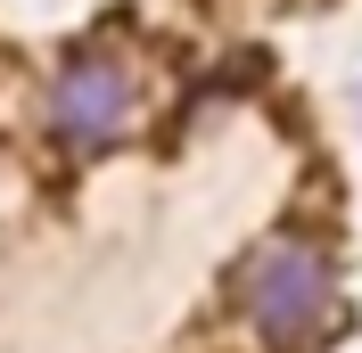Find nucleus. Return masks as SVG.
I'll list each match as a JSON object with an SVG mask.
<instances>
[{
  "label": "nucleus",
  "instance_id": "nucleus-1",
  "mask_svg": "<svg viewBox=\"0 0 362 353\" xmlns=\"http://www.w3.org/2000/svg\"><path fill=\"white\" fill-rule=\"evenodd\" d=\"M230 296L247 312V329H264V345L296 353L338 321V263H329V246L313 230H272V239H255L239 255Z\"/></svg>",
  "mask_w": 362,
  "mask_h": 353
},
{
  "label": "nucleus",
  "instance_id": "nucleus-2",
  "mask_svg": "<svg viewBox=\"0 0 362 353\" xmlns=\"http://www.w3.org/2000/svg\"><path fill=\"white\" fill-rule=\"evenodd\" d=\"M132 107H140V83L115 49H74L58 83H49V132L66 156H99L132 132Z\"/></svg>",
  "mask_w": 362,
  "mask_h": 353
}]
</instances>
